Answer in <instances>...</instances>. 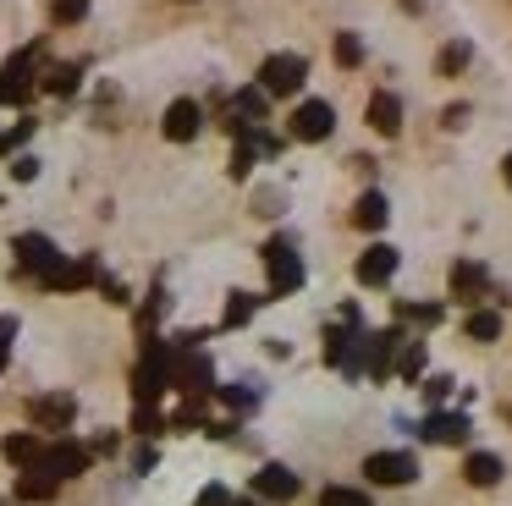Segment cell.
<instances>
[{
	"instance_id": "obj_1",
	"label": "cell",
	"mask_w": 512,
	"mask_h": 506,
	"mask_svg": "<svg viewBox=\"0 0 512 506\" xmlns=\"http://www.w3.org/2000/svg\"><path fill=\"white\" fill-rule=\"evenodd\" d=\"M171 374H177V347L144 336V358L133 369V396L138 402H160V391H171Z\"/></svg>"
},
{
	"instance_id": "obj_2",
	"label": "cell",
	"mask_w": 512,
	"mask_h": 506,
	"mask_svg": "<svg viewBox=\"0 0 512 506\" xmlns=\"http://www.w3.org/2000/svg\"><path fill=\"white\" fill-rule=\"evenodd\" d=\"M34 77H39V44L34 50H17L12 61L0 66V105H23L34 94Z\"/></svg>"
},
{
	"instance_id": "obj_3",
	"label": "cell",
	"mask_w": 512,
	"mask_h": 506,
	"mask_svg": "<svg viewBox=\"0 0 512 506\" xmlns=\"http://www.w3.org/2000/svg\"><path fill=\"white\" fill-rule=\"evenodd\" d=\"M303 77H309V61L303 55H270L265 66H259V88H265L270 99H287L303 88Z\"/></svg>"
},
{
	"instance_id": "obj_4",
	"label": "cell",
	"mask_w": 512,
	"mask_h": 506,
	"mask_svg": "<svg viewBox=\"0 0 512 506\" xmlns=\"http://www.w3.org/2000/svg\"><path fill=\"white\" fill-rule=\"evenodd\" d=\"M171 385H177V391H188V396H210L215 391L210 358H204L199 347H182V341H177V374H171Z\"/></svg>"
},
{
	"instance_id": "obj_5",
	"label": "cell",
	"mask_w": 512,
	"mask_h": 506,
	"mask_svg": "<svg viewBox=\"0 0 512 506\" xmlns=\"http://www.w3.org/2000/svg\"><path fill=\"white\" fill-rule=\"evenodd\" d=\"M265 264H270V292H276V297H287V292H298V286H303V259L292 253L287 237H276L265 248Z\"/></svg>"
},
{
	"instance_id": "obj_6",
	"label": "cell",
	"mask_w": 512,
	"mask_h": 506,
	"mask_svg": "<svg viewBox=\"0 0 512 506\" xmlns=\"http://www.w3.org/2000/svg\"><path fill=\"white\" fill-rule=\"evenodd\" d=\"M402 347H408V336H402L397 325H391V330H375V336H364V374H375V380H386V374L397 369Z\"/></svg>"
},
{
	"instance_id": "obj_7",
	"label": "cell",
	"mask_w": 512,
	"mask_h": 506,
	"mask_svg": "<svg viewBox=\"0 0 512 506\" xmlns=\"http://www.w3.org/2000/svg\"><path fill=\"white\" fill-rule=\"evenodd\" d=\"M342 325H347V319H342ZM353 325H358V319H353ZM353 325L325 336V363L342 369V374H364V336H353Z\"/></svg>"
},
{
	"instance_id": "obj_8",
	"label": "cell",
	"mask_w": 512,
	"mask_h": 506,
	"mask_svg": "<svg viewBox=\"0 0 512 506\" xmlns=\"http://www.w3.org/2000/svg\"><path fill=\"white\" fill-rule=\"evenodd\" d=\"M39 468L50 473V479H78L83 468H89V446H78V440H56V446H45V457H39Z\"/></svg>"
},
{
	"instance_id": "obj_9",
	"label": "cell",
	"mask_w": 512,
	"mask_h": 506,
	"mask_svg": "<svg viewBox=\"0 0 512 506\" xmlns=\"http://www.w3.org/2000/svg\"><path fill=\"white\" fill-rule=\"evenodd\" d=\"M369 484H386V490H397V484H408L413 473H419V462L408 457V451H375V457L364 462Z\"/></svg>"
},
{
	"instance_id": "obj_10",
	"label": "cell",
	"mask_w": 512,
	"mask_h": 506,
	"mask_svg": "<svg viewBox=\"0 0 512 506\" xmlns=\"http://www.w3.org/2000/svg\"><path fill=\"white\" fill-rule=\"evenodd\" d=\"M424 446H463L468 440V413H424V424L413 429Z\"/></svg>"
},
{
	"instance_id": "obj_11",
	"label": "cell",
	"mask_w": 512,
	"mask_h": 506,
	"mask_svg": "<svg viewBox=\"0 0 512 506\" xmlns=\"http://www.w3.org/2000/svg\"><path fill=\"white\" fill-rule=\"evenodd\" d=\"M28 418H34V429H72V418H78V402H72L67 391L34 396V402H28Z\"/></svg>"
},
{
	"instance_id": "obj_12",
	"label": "cell",
	"mask_w": 512,
	"mask_h": 506,
	"mask_svg": "<svg viewBox=\"0 0 512 506\" xmlns=\"http://www.w3.org/2000/svg\"><path fill=\"white\" fill-rule=\"evenodd\" d=\"M17 264H23L28 275H39V281H45V275L61 264V253H56V242H50V237H39V231H23V237H17Z\"/></svg>"
},
{
	"instance_id": "obj_13",
	"label": "cell",
	"mask_w": 512,
	"mask_h": 506,
	"mask_svg": "<svg viewBox=\"0 0 512 506\" xmlns=\"http://www.w3.org/2000/svg\"><path fill=\"white\" fill-rule=\"evenodd\" d=\"M331 127H336V116H331L325 99H303V105L292 110V138H303V143H320Z\"/></svg>"
},
{
	"instance_id": "obj_14",
	"label": "cell",
	"mask_w": 512,
	"mask_h": 506,
	"mask_svg": "<svg viewBox=\"0 0 512 506\" xmlns=\"http://www.w3.org/2000/svg\"><path fill=\"white\" fill-rule=\"evenodd\" d=\"M391 275H397V248H391V242H369V248L358 253V281H364V286H386Z\"/></svg>"
},
{
	"instance_id": "obj_15",
	"label": "cell",
	"mask_w": 512,
	"mask_h": 506,
	"mask_svg": "<svg viewBox=\"0 0 512 506\" xmlns=\"http://www.w3.org/2000/svg\"><path fill=\"white\" fill-rule=\"evenodd\" d=\"M89 281H100V264H94V259H78V264L61 259L39 286H50V292H78V286H89Z\"/></svg>"
},
{
	"instance_id": "obj_16",
	"label": "cell",
	"mask_w": 512,
	"mask_h": 506,
	"mask_svg": "<svg viewBox=\"0 0 512 506\" xmlns=\"http://www.w3.org/2000/svg\"><path fill=\"white\" fill-rule=\"evenodd\" d=\"M160 127H166V138H171V143H188V138H199L204 110L193 105V99H177V105L166 110V121H160Z\"/></svg>"
},
{
	"instance_id": "obj_17",
	"label": "cell",
	"mask_w": 512,
	"mask_h": 506,
	"mask_svg": "<svg viewBox=\"0 0 512 506\" xmlns=\"http://www.w3.org/2000/svg\"><path fill=\"white\" fill-rule=\"evenodd\" d=\"M254 490L265 495V501H292V495H298V473L281 468V462H265V468L254 473Z\"/></svg>"
},
{
	"instance_id": "obj_18",
	"label": "cell",
	"mask_w": 512,
	"mask_h": 506,
	"mask_svg": "<svg viewBox=\"0 0 512 506\" xmlns=\"http://www.w3.org/2000/svg\"><path fill=\"white\" fill-rule=\"evenodd\" d=\"M452 297L457 303H479V297H485V264L457 259L452 264Z\"/></svg>"
},
{
	"instance_id": "obj_19",
	"label": "cell",
	"mask_w": 512,
	"mask_h": 506,
	"mask_svg": "<svg viewBox=\"0 0 512 506\" xmlns=\"http://www.w3.org/2000/svg\"><path fill=\"white\" fill-rule=\"evenodd\" d=\"M369 127H375L380 138H397V132H402V99L397 94H375V99H369Z\"/></svg>"
},
{
	"instance_id": "obj_20",
	"label": "cell",
	"mask_w": 512,
	"mask_h": 506,
	"mask_svg": "<svg viewBox=\"0 0 512 506\" xmlns=\"http://www.w3.org/2000/svg\"><path fill=\"white\" fill-rule=\"evenodd\" d=\"M56 490H61V479H50V473L39 468V462L17 473V501H34V506H39V501H50Z\"/></svg>"
},
{
	"instance_id": "obj_21",
	"label": "cell",
	"mask_w": 512,
	"mask_h": 506,
	"mask_svg": "<svg viewBox=\"0 0 512 506\" xmlns=\"http://www.w3.org/2000/svg\"><path fill=\"white\" fill-rule=\"evenodd\" d=\"M463 479L474 484V490H490V484L501 479V457H490V451H468V462H463Z\"/></svg>"
},
{
	"instance_id": "obj_22",
	"label": "cell",
	"mask_w": 512,
	"mask_h": 506,
	"mask_svg": "<svg viewBox=\"0 0 512 506\" xmlns=\"http://www.w3.org/2000/svg\"><path fill=\"white\" fill-rule=\"evenodd\" d=\"M386 215H391V204H386L380 193H364V198L353 204V226H358V231H380V226H386Z\"/></svg>"
},
{
	"instance_id": "obj_23",
	"label": "cell",
	"mask_w": 512,
	"mask_h": 506,
	"mask_svg": "<svg viewBox=\"0 0 512 506\" xmlns=\"http://www.w3.org/2000/svg\"><path fill=\"white\" fill-rule=\"evenodd\" d=\"M6 462H12V468H34L39 457H45V446H39V435H6Z\"/></svg>"
},
{
	"instance_id": "obj_24",
	"label": "cell",
	"mask_w": 512,
	"mask_h": 506,
	"mask_svg": "<svg viewBox=\"0 0 512 506\" xmlns=\"http://www.w3.org/2000/svg\"><path fill=\"white\" fill-rule=\"evenodd\" d=\"M265 105H270V94H265V88H243V94L232 99L237 121H248V127H254V121H265Z\"/></svg>"
},
{
	"instance_id": "obj_25",
	"label": "cell",
	"mask_w": 512,
	"mask_h": 506,
	"mask_svg": "<svg viewBox=\"0 0 512 506\" xmlns=\"http://www.w3.org/2000/svg\"><path fill=\"white\" fill-rule=\"evenodd\" d=\"M468 336H474V341H496L501 336V314H496V308H474V314H468Z\"/></svg>"
},
{
	"instance_id": "obj_26",
	"label": "cell",
	"mask_w": 512,
	"mask_h": 506,
	"mask_svg": "<svg viewBox=\"0 0 512 506\" xmlns=\"http://www.w3.org/2000/svg\"><path fill=\"white\" fill-rule=\"evenodd\" d=\"M248 319H254V297H248V292H232V297H226L221 325H226V330H237V325H248Z\"/></svg>"
},
{
	"instance_id": "obj_27",
	"label": "cell",
	"mask_w": 512,
	"mask_h": 506,
	"mask_svg": "<svg viewBox=\"0 0 512 506\" xmlns=\"http://www.w3.org/2000/svg\"><path fill=\"white\" fill-rule=\"evenodd\" d=\"M133 429H138L144 440H149V435H160V429H166V413H160L155 402H138V407H133Z\"/></svg>"
},
{
	"instance_id": "obj_28",
	"label": "cell",
	"mask_w": 512,
	"mask_h": 506,
	"mask_svg": "<svg viewBox=\"0 0 512 506\" xmlns=\"http://www.w3.org/2000/svg\"><path fill=\"white\" fill-rule=\"evenodd\" d=\"M78 77H83L78 66H50V72H45V88L67 99V94H78Z\"/></svg>"
},
{
	"instance_id": "obj_29",
	"label": "cell",
	"mask_w": 512,
	"mask_h": 506,
	"mask_svg": "<svg viewBox=\"0 0 512 506\" xmlns=\"http://www.w3.org/2000/svg\"><path fill=\"white\" fill-rule=\"evenodd\" d=\"M397 374H402V380H419V374H424V341H408V347H402Z\"/></svg>"
},
{
	"instance_id": "obj_30",
	"label": "cell",
	"mask_w": 512,
	"mask_h": 506,
	"mask_svg": "<svg viewBox=\"0 0 512 506\" xmlns=\"http://www.w3.org/2000/svg\"><path fill=\"white\" fill-rule=\"evenodd\" d=\"M320 506H369L364 490H347V484H331V490L320 495Z\"/></svg>"
},
{
	"instance_id": "obj_31",
	"label": "cell",
	"mask_w": 512,
	"mask_h": 506,
	"mask_svg": "<svg viewBox=\"0 0 512 506\" xmlns=\"http://www.w3.org/2000/svg\"><path fill=\"white\" fill-rule=\"evenodd\" d=\"M397 314H402V319H413V325H424V330H430L435 319H441V303H402Z\"/></svg>"
},
{
	"instance_id": "obj_32",
	"label": "cell",
	"mask_w": 512,
	"mask_h": 506,
	"mask_svg": "<svg viewBox=\"0 0 512 506\" xmlns=\"http://www.w3.org/2000/svg\"><path fill=\"white\" fill-rule=\"evenodd\" d=\"M331 50H336V61H342V66H358V61H364V44H358L353 33H336Z\"/></svg>"
},
{
	"instance_id": "obj_33",
	"label": "cell",
	"mask_w": 512,
	"mask_h": 506,
	"mask_svg": "<svg viewBox=\"0 0 512 506\" xmlns=\"http://www.w3.org/2000/svg\"><path fill=\"white\" fill-rule=\"evenodd\" d=\"M50 17L56 22H83L89 17V0H50Z\"/></svg>"
},
{
	"instance_id": "obj_34",
	"label": "cell",
	"mask_w": 512,
	"mask_h": 506,
	"mask_svg": "<svg viewBox=\"0 0 512 506\" xmlns=\"http://www.w3.org/2000/svg\"><path fill=\"white\" fill-rule=\"evenodd\" d=\"M468 66V44H446L441 50V77H457Z\"/></svg>"
},
{
	"instance_id": "obj_35",
	"label": "cell",
	"mask_w": 512,
	"mask_h": 506,
	"mask_svg": "<svg viewBox=\"0 0 512 506\" xmlns=\"http://www.w3.org/2000/svg\"><path fill=\"white\" fill-rule=\"evenodd\" d=\"M28 138H34V116H23L12 132H0V154H12L17 143H28Z\"/></svg>"
},
{
	"instance_id": "obj_36",
	"label": "cell",
	"mask_w": 512,
	"mask_h": 506,
	"mask_svg": "<svg viewBox=\"0 0 512 506\" xmlns=\"http://www.w3.org/2000/svg\"><path fill=\"white\" fill-rule=\"evenodd\" d=\"M12 336H17V319H0V369L12 358Z\"/></svg>"
},
{
	"instance_id": "obj_37",
	"label": "cell",
	"mask_w": 512,
	"mask_h": 506,
	"mask_svg": "<svg viewBox=\"0 0 512 506\" xmlns=\"http://www.w3.org/2000/svg\"><path fill=\"white\" fill-rule=\"evenodd\" d=\"M12 176H17V182H34V176H39V160H34V154H17Z\"/></svg>"
},
{
	"instance_id": "obj_38",
	"label": "cell",
	"mask_w": 512,
	"mask_h": 506,
	"mask_svg": "<svg viewBox=\"0 0 512 506\" xmlns=\"http://www.w3.org/2000/svg\"><path fill=\"white\" fill-rule=\"evenodd\" d=\"M193 506H232V495L221 490V484H210V490H199V501Z\"/></svg>"
},
{
	"instance_id": "obj_39",
	"label": "cell",
	"mask_w": 512,
	"mask_h": 506,
	"mask_svg": "<svg viewBox=\"0 0 512 506\" xmlns=\"http://www.w3.org/2000/svg\"><path fill=\"white\" fill-rule=\"evenodd\" d=\"M446 391H452V380H446V374H435V380H424V402H441Z\"/></svg>"
},
{
	"instance_id": "obj_40",
	"label": "cell",
	"mask_w": 512,
	"mask_h": 506,
	"mask_svg": "<svg viewBox=\"0 0 512 506\" xmlns=\"http://www.w3.org/2000/svg\"><path fill=\"white\" fill-rule=\"evenodd\" d=\"M100 292L111 297V303H127V286L116 281V275H100Z\"/></svg>"
},
{
	"instance_id": "obj_41",
	"label": "cell",
	"mask_w": 512,
	"mask_h": 506,
	"mask_svg": "<svg viewBox=\"0 0 512 506\" xmlns=\"http://www.w3.org/2000/svg\"><path fill=\"white\" fill-rule=\"evenodd\" d=\"M226 402H232V407H254V391H243V385H232V391H226Z\"/></svg>"
},
{
	"instance_id": "obj_42",
	"label": "cell",
	"mask_w": 512,
	"mask_h": 506,
	"mask_svg": "<svg viewBox=\"0 0 512 506\" xmlns=\"http://www.w3.org/2000/svg\"><path fill=\"white\" fill-rule=\"evenodd\" d=\"M446 127H452V132H457V127H468V110H463V105H452V110H446Z\"/></svg>"
},
{
	"instance_id": "obj_43",
	"label": "cell",
	"mask_w": 512,
	"mask_h": 506,
	"mask_svg": "<svg viewBox=\"0 0 512 506\" xmlns=\"http://www.w3.org/2000/svg\"><path fill=\"white\" fill-rule=\"evenodd\" d=\"M133 468H138V473H149V468H155V446H144V451H138V457H133Z\"/></svg>"
},
{
	"instance_id": "obj_44",
	"label": "cell",
	"mask_w": 512,
	"mask_h": 506,
	"mask_svg": "<svg viewBox=\"0 0 512 506\" xmlns=\"http://www.w3.org/2000/svg\"><path fill=\"white\" fill-rule=\"evenodd\" d=\"M501 182L512 187V154H507V160H501Z\"/></svg>"
},
{
	"instance_id": "obj_45",
	"label": "cell",
	"mask_w": 512,
	"mask_h": 506,
	"mask_svg": "<svg viewBox=\"0 0 512 506\" xmlns=\"http://www.w3.org/2000/svg\"><path fill=\"white\" fill-rule=\"evenodd\" d=\"M232 506H259V501H248V495H243V501H232Z\"/></svg>"
}]
</instances>
